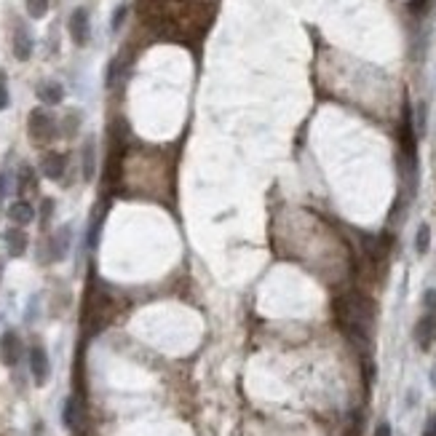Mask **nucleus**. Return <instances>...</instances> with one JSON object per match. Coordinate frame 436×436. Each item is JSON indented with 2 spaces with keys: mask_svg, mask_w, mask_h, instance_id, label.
<instances>
[{
  "mask_svg": "<svg viewBox=\"0 0 436 436\" xmlns=\"http://www.w3.org/2000/svg\"><path fill=\"white\" fill-rule=\"evenodd\" d=\"M27 131H30V140L35 145H49L51 140H56V134H59V123H56V118L51 116L49 110L38 107V110L30 113Z\"/></svg>",
  "mask_w": 436,
  "mask_h": 436,
  "instance_id": "obj_1",
  "label": "nucleus"
},
{
  "mask_svg": "<svg viewBox=\"0 0 436 436\" xmlns=\"http://www.w3.org/2000/svg\"><path fill=\"white\" fill-rule=\"evenodd\" d=\"M67 30L75 46H86L91 38V22H89V11L86 8H75L67 19Z\"/></svg>",
  "mask_w": 436,
  "mask_h": 436,
  "instance_id": "obj_2",
  "label": "nucleus"
},
{
  "mask_svg": "<svg viewBox=\"0 0 436 436\" xmlns=\"http://www.w3.org/2000/svg\"><path fill=\"white\" fill-rule=\"evenodd\" d=\"M27 359H30V372H32L35 383H38V386H46V380H49V375H51L49 353H46L41 345H32Z\"/></svg>",
  "mask_w": 436,
  "mask_h": 436,
  "instance_id": "obj_3",
  "label": "nucleus"
},
{
  "mask_svg": "<svg viewBox=\"0 0 436 436\" xmlns=\"http://www.w3.org/2000/svg\"><path fill=\"white\" fill-rule=\"evenodd\" d=\"M415 342L420 351H428L436 342V314H423L415 324Z\"/></svg>",
  "mask_w": 436,
  "mask_h": 436,
  "instance_id": "obj_4",
  "label": "nucleus"
},
{
  "mask_svg": "<svg viewBox=\"0 0 436 436\" xmlns=\"http://www.w3.org/2000/svg\"><path fill=\"white\" fill-rule=\"evenodd\" d=\"M0 359L3 364H8V367H14V364L22 359V340L17 332H3V338H0Z\"/></svg>",
  "mask_w": 436,
  "mask_h": 436,
  "instance_id": "obj_5",
  "label": "nucleus"
},
{
  "mask_svg": "<svg viewBox=\"0 0 436 436\" xmlns=\"http://www.w3.org/2000/svg\"><path fill=\"white\" fill-rule=\"evenodd\" d=\"M11 46H14V56H17L19 62H27V59L32 56L35 41H32L30 30H27L22 22H19V25H17V30H14V41H11Z\"/></svg>",
  "mask_w": 436,
  "mask_h": 436,
  "instance_id": "obj_6",
  "label": "nucleus"
},
{
  "mask_svg": "<svg viewBox=\"0 0 436 436\" xmlns=\"http://www.w3.org/2000/svg\"><path fill=\"white\" fill-rule=\"evenodd\" d=\"M6 215H8V219H11L14 225H19V228H25V225H30L32 219L38 217L35 206H32L30 201H25V198H22V201H14V204L8 206V212H6Z\"/></svg>",
  "mask_w": 436,
  "mask_h": 436,
  "instance_id": "obj_7",
  "label": "nucleus"
},
{
  "mask_svg": "<svg viewBox=\"0 0 436 436\" xmlns=\"http://www.w3.org/2000/svg\"><path fill=\"white\" fill-rule=\"evenodd\" d=\"M70 239H73V230L65 225V228H59L54 236L49 239V246H51V260L56 263V260H65L67 257V249H70Z\"/></svg>",
  "mask_w": 436,
  "mask_h": 436,
  "instance_id": "obj_8",
  "label": "nucleus"
},
{
  "mask_svg": "<svg viewBox=\"0 0 436 436\" xmlns=\"http://www.w3.org/2000/svg\"><path fill=\"white\" fill-rule=\"evenodd\" d=\"M65 169H67V158H65L62 153H49V155H43V161H41V171H43V177H49V179H62V177H65Z\"/></svg>",
  "mask_w": 436,
  "mask_h": 436,
  "instance_id": "obj_9",
  "label": "nucleus"
},
{
  "mask_svg": "<svg viewBox=\"0 0 436 436\" xmlns=\"http://www.w3.org/2000/svg\"><path fill=\"white\" fill-rule=\"evenodd\" d=\"M27 243H30V239H27L25 228L14 225V228L6 230V246H8V254H11V257H22L27 252Z\"/></svg>",
  "mask_w": 436,
  "mask_h": 436,
  "instance_id": "obj_10",
  "label": "nucleus"
},
{
  "mask_svg": "<svg viewBox=\"0 0 436 436\" xmlns=\"http://www.w3.org/2000/svg\"><path fill=\"white\" fill-rule=\"evenodd\" d=\"M38 99H41L43 105H59V102L65 99V86L56 83V80H43V83L38 86Z\"/></svg>",
  "mask_w": 436,
  "mask_h": 436,
  "instance_id": "obj_11",
  "label": "nucleus"
},
{
  "mask_svg": "<svg viewBox=\"0 0 436 436\" xmlns=\"http://www.w3.org/2000/svg\"><path fill=\"white\" fill-rule=\"evenodd\" d=\"M428 249H431V225L420 222L417 230H415V252L417 254H428Z\"/></svg>",
  "mask_w": 436,
  "mask_h": 436,
  "instance_id": "obj_12",
  "label": "nucleus"
},
{
  "mask_svg": "<svg viewBox=\"0 0 436 436\" xmlns=\"http://www.w3.org/2000/svg\"><path fill=\"white\" fill-rule=\"evenodd\" d=\"M83 177L86 179L94 177V142L91 140L83 145Z\"/></svg>",
  "mask_w": 436,
  "mask_h": 436,
  "instance_id": "obj_13",
  "label": "nucleus"
},
{
  "mask_svg": "<svg viewBox=\"0 0 436 436\" xmlns=\"http://www.w3.org/2000/svg\"><path fill=\"white\" fill-rule=\"evenodd\" d=\"M25 6L32 19H43L49 14V0H25Z\"/></svg>",
  "mask_w": 436,
  "mask_h": 436,
  "instance_id": "obj_14",
  "label": "nucleus"
},
{
  "mask_svg": "<svg viewBox=\"0 0 436 436\" xmlns=\"http://www.w3.org/2000/svg\"><path fill=\"white\" fill-rule=\"evenodd\" d=\"M8 105H11V97H8V83H6V78H3V70H0V113H3Z\"/></svg>",
  "mask_w": 436,
  "mask_h": 436,
  "instance_id": "obj_15",
  "label": "nucleus"
},
{
  "mask_svg": "<svg viewBox=\"0 0 436 436\" xmlns=\"http://www.w3.org/2000/svg\"><path fill=\"white\" fill-rule=\"evenodd\" d=\"M423 308H426V314H436V290H426V294H423Z\"/></svg>",
  "mask_w": 436,
  "mask_h": 436,
  "instance_id": "obj_16",
  "label": "nucleus"
},
{
  "mask_svg": "<svg viewBox=\"0 0 436 436\" xmlns=\"http://www.w3.org/2000/svg\"><path fill=\"white\" fill-rule=\"evenodd\" d=\"M123 19H126V6H118V8H116V14H113L110 30H113V32H118V30H121V25H123Z\"/></svg>",
  "mask_w": 436,
  "mask_h": 436,
  "instance_id": "obj_17",
  "label": "nucleus"
},
{
  "mask_svg": "<svg viewBox=\"0 0 436 436\" xmlns=\"http://www.w3.org/2000/svg\"><path fill=\"white\" fill-rule=\"evenodd\" d=\"M78 123H80V113H67V123H65V131H67V134H75Z\"/></svg>",
  "mask_w": 436,
  "mask_h": 436,
  "instance_id": "obj_18",
  "label": "nucleus"
},
{
  "mask_svg": "<svg viewBox=\"0 0 436 436\" xmlns=\"http://www.w3.org/2000/svg\"><path fill=\"white\" fill-rule=\"evenodd\" d=\"M420 436H436V415H428L426 426H423V434Z\"/></svg>",
  "mask_w": 436,
  "mask_h": 436,
  "instance_id": "obj_19",
  "label": "nucleus"
},
{
  "mask_svg": "<svg viewBox=\"0 0 436 436\" xmlns=\"http://www.w3.org/2000/svg\"><path fill=\"white\" fill-rule=\"evenodd\" d=\"M372 436H393V431H391V423L380 420V423L375 426V434H372Z\"/></svg>",
  "mask_w": 436,
  "mask_h": 436,
  "instance_id": "obj_20",
  "label": "nucleus"
},
{
  "mask_svg": "<svg viewBox=\"0 0 436 436\" xmlns=\"http://www.w3.org/2000/svg\"><path fill=\"white\" fill-rule=\"evenodd\" d=\"M417 404V388H410V393H407V407H415Z\"/></svg>",
  "mask_w": 436,
  "mask_h": 436,
  "instance_id": "obj_21",
  "label": "nucleus"
},
{
  "mask_svg": "<svg viewBox=\"0 0 436 436\" xmlns=\"http://www.w3.org/2000/svg\"><path fill=\"white\" fill-rule=\"evenodd\" d=\"M431 383H434V388H436V364H434V369H431Z\"/></svg>",
  "mask_w": 436,
  "mask_h": 436,
  "instance_id": "obj_22",
  "label": "nucleus"
}]
</instances>
